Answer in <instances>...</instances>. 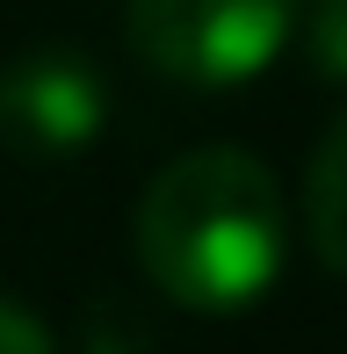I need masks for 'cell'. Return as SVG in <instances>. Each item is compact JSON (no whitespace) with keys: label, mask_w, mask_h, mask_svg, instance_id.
Returning <instances> with one entry per match:
<instances>
[{"label":"cell","mask_w":347,"mask_h":354,"mask_svg":"<svg viewBox=\"0 0 347 354\" xmlns=\"http://www.w3.org/2000/svg\"><path fill=\"white\" fill-rule=\"evenodd\" d=\"M109 131V80L80 51H29L0 66V138L29 159H73Z\"/></svg>","instance_id":"cell-3"},{"label":"cell","mask_w":347,"mask_h":354,"mask_svg":"<svg viewBox=\"0 0 347 354\" xmlns=\"http://www.w3.org/2000/svg\"><path fill=\"white\" fill-rule=\"evenodd\" d=\"M304 239L319 253V268L347 275V109L326 123L319 152L304 167Z\"/></svg>","instance_id":"cell-4"},{"label":"cell","mask_w":347,"mask_h":354,"mask_svg":"<svg viewBox=\"0 0 347 354\" xmlns=\"http://www.w3.org/2000/svg\"><path fill=\"white\" fill-rule=\"evenodd\" d=\"M304 0H123V37L174 87H246L297 44Z\"/></svg>","instance_id":"cell-2"},{"label":"cell","mask_w":347,"mask_h":354,"mask_svg":"<svg viewBox=\"0 0 347 354\" xmlns=\"http://www.w3.org/2000/svg\"><path fill=\"white\" fill-rule=\"evenodd\" d=\"M0 354H58V333L22 297H0Z\"/></svg>","instance_id":"cell-6"},{"label":"cell","mask_w":347,"mask_h":354,"mask_svg":"<svg viewBox=\"0 0 347 354\" xmlns=\"http://www.w3.org/2000/svg\"><path fill=\"white\" fill-rule=\"evenodd\" d=\"M131 246L167 304L239 318L290 268V196L268 159L239 145H196L138 188Z\"/></svg>","instance_id":"cell-1"},{"label":"cell","mask_w":347,"mask_h":354,"mask_svg":"<svg viewBox=\"0 0 347 354\" xmlns=\"http://www.w3.org/2000/svg\"><path fill=\"white\" fill-rule=\"evenodd\" d=\"M73 354H152V340L123 311H94L87 326H80V347H73Z\"/></svg>","instance_id":"cell-7"},{"label":"cell","mask_w":347,"mask_h":354,"mask_svg":"<svg viewBox=\"0 0 347 354\" xmlns=\"http://www.w3.org/2000/svg\"><path fill=\"white\" fill-rule=\"evenodd\" d=\"M297 37H304L311 73L333 80V87H347V0H304V22H297Z\"/></svg>","instance_id":"cell-5"}]
</instances>
